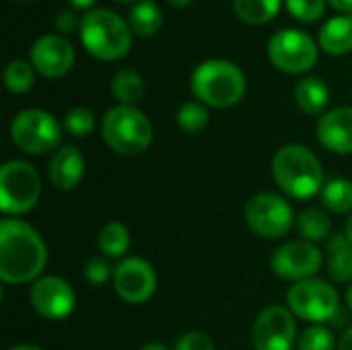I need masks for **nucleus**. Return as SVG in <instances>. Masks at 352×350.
Segmentation results:
<instances>
[{
  "mask_svg": "<svg viewBox=\"0 0 352 350\" xmlns=\"http://www.w3.org/2000/svg\"><path fill=\"white\" fill-rule=\"evenodd\" d=\"M45 262V243L31 225L19 219L0 223V278L6 285H23L37 278Z\"/></svg>",
  "mask_w": 352,
  "mask_h": 350,
  "instance_id": "obj_1",
  "label": "nucleus"
},
{
  "mask_svg": "<svg viewBox=\"0 0 352 350\" xmlns=\"http://www.w3.org/2000/svg\"><path fill=\"white\" fill-rule=\"evenodd\" d=\"M272 173L280 190L291 198H311L324 188L320 159L303 144H287L272 159Z\"/></svg>",
  "mask_w": 352,
  "mask_h": 350,
  "instance_id": "obj_2",
  "label": "nucleus"
},
{
  "mask_svg": "<svg viewBox=\"0 0 352 350\" xmlns=\"http://www.w3.org/2000/svg\"><path fill=\"white\" fill-rule=\"evenodd\" d=\"M80 41L93 58L113 62L130 52L132 29L113 10L93 8L80 21Z\"/></svg>",
  "mask_w": 352,
  "mask_h": 350,
  "instance_id": "obj_3",
  "label": "nucleus"
},
{
  "mask_svg": "<svg viewBox=\"0 0 352 350\" xmlns=\"http://www.w3.org/2000/svg\"><path fill=\"white\" fill-rule=\"evenodd\" d=\"M190 87L200 103L225 109L239 103L245 95V76L233 62L212 58L196 66Z\"/></svg>",
  "mask_w": 352,
  "mask_h": 350,
  "instance_id": "obj_4",
  "label": "nucleus"
},
{
  "mask_svg": "<svg viewBox=\"0 0 352 350\" xmlns=\"http://www.w3.org/2000/svg\"><path fill=\"white\" fill-rule=\"evenodd\" d=\"M101 134L111 151L120 155H140L153 140V126L134 105H116L103 116Z\"/></svg>",
  "mask_w": 352,
  "mask_h": 350,
  "instance_id": "obj_5",
  "label": "nucleus"
},
{
  "mask_svg": "<svg viewBox=\"0 0 352 350\" xmlns=\"http://www.w3.org/2000/svg\"><path fill=\"white\" fill-rule=\"evenodd\" d=\"M10 138L27 155H45L62 140L58 120L43 109H25L10 122Z\"/></svg>",
  "mask_w": 352,
  "mask_h": 350,
  "instance_id": "obj_6",
  "label": "nucleus"
},
{
  "mask_svg": "<svg viewBox=\"0 0 352 350\" xmlns=\"http://www.w3.org/2000/svg\"><path fill=\"white\" fill-rule=\"evenodd\" d=\"M41 194L37 171L25 161H8L0 169V208L4 215L29 212Z\"/></svg>",
  "mask_w": 352,
  "mask_h": 350,
  "instance_id": "obj_7",
  "label": "nucleus"
},
{
  "mask_svg": "<svg viewBox=\"0 0 352 350\" xmlns=\"http://www.w3.org/2000/svg\"><path fill=\"white\" fill-rule=\"evenodd\" d=\"M248 227L264 239H280L295 225L293 206L278 194L262 192L248 200L243 208Z\"/></svg>",
  "mask_w": 352,
  "mask_h": 350,
  "instance_id": "obj_8",
  "label": "nucleus"
},
{
  "mask_svg": "<svg viewBox=\"0 0 352 350\" xmlns=\"http://www.w3.org/2000/svg\"><path fill=\"white\" fill-rule=\"evenodd\" d=\"M287 301L293 316L314 324L330 322L340 314V299L336 289L316 278L295 283L287 295Z\"/></svg>",
  "mask_w": 352,
  "mask_h": 350,
  "instance_id": "obj_9",
  "label": "nucleus"
},
{
  "mask_svg": "<svg viewBox=\"0 0 352 350\" xmlns=\"http://www.w3.org/2000/svg\"><path fill=\"white\" fill-rule=\"evenodd\" d=\"M270 62L287 74L309 72L318 62V43L299 29H283L268 41Z\"/></svg>",
  "mask_w": 352,
  "mask_h": 350,
  "instance_id": "obj_10",
  "label": "nucleus"
},
{
  "mask_svg": "<svg viewBox=\"0 0 352 350\" xmlns=\"http://www.w3.org/2000/svg\"><path fill=\"white\" fill-rule=\"evenodd\" d=\"M297 340L295 320L291 309H285L280 305H270L260 311L252 342L256 350H293Z\"/></svg>",
  "mask_w": 352,
  "mask_h": 350,
  "instance_id": "obj_11",
  "label": "nucleus"
},
{
  "mask_svg": "<svg viewBox=\"0 0 352 350\" xmlns=\"http://www.w3.org/2000/svg\"><path fill=\"white\" fill-rule=\"evenodd\" d=\"M272 270L287 281H309L322 266L320 250L309 241H291L278 248L272 256Z\"/></svg>",
  "mask_w": 352,
  "mask_h": 350,
  "instance_id": "obj_12",
  "label": "nucleus"
},
{
  "mask_svg": "<svg viewBox=\"0 0 352 350\" xmlns=\"http://www.w3.org/2000/svg\"><path fill=\"white\" fill-rule=\"evenodd\" d=\"M113 289L126 303H144L157 289V274L142 258H126L113 272Z\"/></svg>",
  "mask_w": 352,
  "mask_h": 350,
  "instance_id": "obj_13",
  "label": "nucleus"
},
{
  "mask_svg": "<svg viewBox=\"0 0 352 350\" xmlns=\"http://www.w3.org/2000/svg\"><path fill=\"white\" fill-rule=\"evenodd\" d=\"M31 305L45 320H64L72 314L76 297L72 287L60 276H41L31 287Z\"/></svg>",
  "mask_w": 352,
  "mask_h": 350,
  "instance_id": "obj_14",
  "label": "nucleus"
},
{
  "mask_svg": "<svg viewBox=\"0 0 352 350\" xmlns=\"http://www.w3.org/2000/svg\"><path fill=\"white\" fill-rule=\"evenodd\" d=\"M29 60L45 78H62L74 64V47L62 35H41L29 50Z\"/></svg>",
  "mask_w": 352,
  "mask_h": 350,
  "instance_id": "obj_15",
  "label": "nucleus"
},
{
  "mask_svg": "<svg viewBox=\"0 0 352 350\" xmlns=\"http://www.w3.org/2000/svg\"><path fill=\"white\" fill-rule=\"evenodd\" d=\"M318 140L336 155L352 153V107H334L318 122Z\"/></svg>",
  "mask_w": 352,
  "mask_h": 350,
  "instance_id": "obj_16",
  "label": "nucleus"
},
{
  "mask_svg": "<svg viewBox=\"0 0 352 350\" xmlns=\"http://www.w3.org/2000/svg\"><path fill=\"white\" fill-rule=\"evenodd\" d=\"M85 175V159L76 146H62L54 153L50 167H47V177L58 190H72L80 184Z\"/></svg>",
  "mask_w": 352,
  "mask_h": 350,
  "instance_id": "obj_17",
  "label": "nucleus"
},
{
  "mask_svg": "<svg viewBox=\"0 0 352 350\" xmlns=\"http://www.w3.org/2000/svg\"><path fill=\"white\" fill-rule=\"evenodd\" d=\"M320 47L330 56L352 52V14H338L324 23L318 35Z\"/></svg>",
  "mask_w": 352,
  "mask_h": 350,
  "instance_id": "obj_18",
  "label": "nucleus"
},
{
  "mask_svg": "<svg viewBox=\"0 0 352 350\" xmlns=\"http://www.w3.org/2000/svg\"><path fill=\"white\" fill-rule=\"evenodd\" d=\"M330 101V89L320 76H305L295 87V103L307 116H324Z\"/></svg>",
  "mask_w": 352,
  "mask_h": 350,
  "instance_id": "obj_19",
  "label": "nucleus"
},
{
  "mask_svg": "<svg viewBox=\"0 0 352 350\" xmlns=\"http://www.w3.org/2000/svg\"><path fill=\"white\" fill-rule=\"evenodd\" d=\"M326 264L336 283H352V243L344 233L330 237Z\"/></svg>",
  "mask_w": 352,
  "mask_h": 350,
  "instance_id": "obj_20",
  "label": "nucleus"
},
{
  "mask_svg": "<svg viewBox=\"0 0 352 350\" xmlns=\"http://www.w3.org/2000/svg\"><path fill=\"white\" fill-rule=\"evenodd\" d=\"M128 25H130L132 33H136L140 37H151L161 29L163 12L153 0H140L138 4L132 6V10L128 14Z\"/></svg>",
  "mask_w": 352,
  "mask_h": 350,
  "instance_id": "obj_21",
  "label": "nucleus"
},
{
  "mask_svg": "<svg viewBox=\"0 0 352 350\" xmlns=\"http://www.w3.org/2000/svg\"><path fill=\"white\" fill-rule=\"evenodd\" d=\"M322 204L334 215L352 212V179L336 177L326 182L322 188Z\"/></svg>",
  "mask_w": 352,
  "mask_h": 350,
  "instance_id": "obj_22",
  "label": "nucleus"
},
{
  "mask_svg": "<svg viewBox=\"0 0 352 350\" xmlns=\"http://www.w3.org/2000/svg\"><path fill=\"white\" fill-rule=\"evenodd\" d=\"M111 95L120 101V105H134L144 95L142 76L132 68L116 72V76L111 78Z\"/></svg>",
  "mask_w": 352,
  "mask_h": 350,
  "instance_id": "obj_23",
  "label": "nucleus"
},
{
  "mask_svg": "<svg viewBox=\"0 0 352 350\" xmlns=\"http://www.w3.org/2000/svg\"><path fill=\"white\" fill-rule=\"evenodd\" d=\"M283 0H233L235 14L248 25H264L280 10Z\"/></svg>",
  "mask_w": 352,
  "mask_h": 350,
  "instance_id": "obj_24",
  "label": "nucleus"
},
{
  "mask_svg": "<svg viewBox=\"0 0 352 350\" xmlns=\"http://www.w3.org/2000/svg\"><path fill=\"white\" fill-rule=\"evenodd\" d=\"M297 229L301 233V237L309 243L314 241H322L330 235L332 229V221L328 217L326 210L320 208H307L297 217Z\"/></svg>",
  "mask_w": 352,
  "mask_h": 350,
  "instance_id": "obj_25",
  "label": "nucleus"
},
{
  "mask_svg": "<svg viewBox=\"0 0 352 350\" xmlns=\"http://www.w3.org/2000/svg\"><path fill=\"white\" fill-rule=\"evenodd\" d=\"M97 245L109 258L124 256L126 250H128V245H130V231H128V227L122 225V223H107L99 231Z\"/></svg>",
  "mask_w": 352,
  "mask_h": 350,
  "instance_id": "obj_26",
  "label": "nucleus"
},
{
  "mask_svg": "<svg viewBox=\"0 0 352 350\" xmlns=\"http://www.w3.org/2000/svg\"><path fill=\"white\" fill-rule=\"evenodd\" d=\"M35 83V68L31 62L25 60H12L4 70V85L10 93L23 95L27 93Z\"/></svg>",
  "mask_w": 352,
  "mask_h": 350,
  "instance_id": "obj_27",
  "label": "nucleus"
},
{
  "mask_svg": "<svg viewBox=\"0 0 352 350\" xmlns=\"http://www.w3.org/2000/svg\"><path fill=\"white\" fill-rule=\"evenodd\" d=\"M208 109L200 101H188L177 109V126L188 134H198L208 126Z\"/></svg>",
  "mask_w": 352,
  "mask_h": 350,
  "instance_id": "obj_28",
  "label": "nucleus"
},
{
  "mask_svg": "<svg viewBox=\"0 0 352 350\" xmlns=\"http://www.w3.org/2000/svg\"><path fill=\"white\" fill-rule=\"evenodd\" d=\"M328 0H285L289 14L301 23H314L324 17Z\"/></svg>",
  "mask_w": 352,
  "mask_h": 350,
  "instance_id": "obj_29",
  "label": "nucleus"
},
{
  "mask_svg": "<svg viewBox=\"0 0 352 350\" xmlns=\"http://www.w3.org/2000/svg\"><path fill=\"white\" fill-rule=\"evenodd\" d=\"M64 128L72 136H89L95 130V113L87 107H72L64 116Z\"/></svg>",
  "mask_w": 352,
  "mask_h": 350,
  "instance_id": "obj_30",
  "label": "nucleus"
},
{
  "mask_svg": "<svg viewBox=\"0 0 352 350\" xmlns=\"http://www.w3.org/2000/svg\"><path fill=\"white\" fill-rule=\"evenodd\" d=\"M297 350H334V336L324 326H311L297 338Z\"/></svg>",
  "mask_w": 352,
  "mask_h": 350,
  "instance_id": "obj_31",
  "label": "nucleus"
},
{
  "mask_svg": "<svg viewBox=\"0 0 352 350\" xmlns=\"http://www.w3.org/2000/svg\"><path fill=\"white\" fill-rule=\"evenodd\" d=\"M85 276H87V281H89L93 287H101V285H105V283L109 281L111 268H109V264H107L105 260L93 258V260H89V264H87V268H85Z\"/></svg>",
  "mask_w": 352,
  "mask_h": 350,
  "instance_id": "obj_32",
  "label": "nucleus"
},
{
  "mask_svg": "<svg viewBox=\"0 0 352 350\" xmlns=\"http://www.w3.org/2000/svg\"><path fill=\"white\" fill-rule=\"evenodd\" d=\"M175 350H214V342L204 332H188L177 340Z\"/></svg>",
  "mask_w": 352,
  "mask_h": 350,
  "instance_id": "obj_33",
  "label": "nucleus"
},
{
  "mask_svg": "<svg viewBox=\"0 0 352 350\" xmlns=\"http://www.w3.org/2000/svg\"><path fill=\"white\" fill-rule=\"evenodd\" d=\"M76 27H80V21L76 19V14H74V10H60L58 14H56V29L60 31V33H72Z\"/></svg>",
  "mask_w": 352,
  "mask_h": 350,
  "instance_id": "obj_34",
  "label": "nucleus"
},
{
  "mask_svg": "<svg viewBox=\"0 0 352 350\" xmlns=\"http://www.w3.org/2000/svg\"><path fill=\"white\" fill-rule=\"evenodd\" d=\"M332 8L340 10L342 14H352V0H328Z\"/></svg>",
  "mask_w": 352,
  "mask_h": 350,
  "instance_id": "obj_35",
  "label": "nucleus"
},
{
  "mask_svg": "<svg viewBox=\"0 0 352 350\" xmlns=\"http://www.w3.org/2000/svg\"><path fill=\"white\" fill-rule=\"evenodd\" d=\"M338 350H352V326L342 334V338L338 342Z\"/></svg>",
  "mask_w": 352,
  "mask_h": 350,
  "instance_id": "obj_36",
  "label": "nucleus"
},
{
  "mask_svg": "<svg viewBox=\"0 0 352 350\" xmlns=\"http://www.w3.org/2000/svg\"><path fill=\"white\" fill-rule=\"evenodd\" d=\"M72 8H91L95 4V0H68Z\"/></svg>",
  "mask_w": 352,
  "mask_h": 350,
  "instance_id": "obj_37",
  "label": "nucleus"
},
{
  "mask_svg": "<svg viewBox=\"0 0 352 350\" xmlns=\"http://www.w3.org/2000/svg\"><path fill=\"white\" fill-rule=\"evenodd\" d=\"M167 2H169L171 6H175V8H184V6H188L192 0H167Z\"/></svg>",
  "mask_w": 352,
  "mask_h": 350,
  "instance_id": "obj_38",
  "label": "nucleus"
},
{
  "mask_svg": "<svg viewBox=\"0 0 352 350\" xmlns=\"http://www.w3.org/2000/svg\"><path fill=\"white\" fill-rule=\"evenodd\" d=\"M140 350H167L163 344H159V342H148V344H144Z\"/></svg>",
  "mask_w": 352,
  "mask_h": 350,
  "instance_id": "obj_39",
  "label": "nucleus"
},
{
  "mask_svg": "<svg viewBox=\"0 0 352 350\" xmlns=\"http://www.w3.org/2000/svg\"><path fill=\"white\" fill-rule=\"evenodd\" d=\"M8 350H43L39 349V347H31V344H19V347H12V349Z\"/></svg>",
  "mask_w": 352,
  "mask_h": 350,
  "instance_id": "obj_40",
  "label": "nucleus"
},
{
  "mask_svg": "<svg viewBox=\"0 0 352 350\" xmlns=\"http://www.w3.org/2000/svg\"><path fill=\"white\" fill-rule=\"evenodd\" d=\"M344 235L349 237V241L352 243V217L349 219V223H346V231H344Z\"/></svg>",
  "mask_w": 352,
  "mask_h": 350,
  "instance_id": "obj_41",
  "label": "nucleus"
},
{
  "mask_svg": "<svg viewBox=\"0 0 352 350\" xmlns=\"http://www.w3.org/2000/svg\"><path fill=\"white\" fill-rule=\"evenodd\" d=\"M346 303H349V307H351L352 311V283L351 287H349V291H346Z\"/></svg>",
  "mask_w": 352,
  "mask_h": 350,
  "instance_id": "obj_42",
  "label": "nucleus"
},
{
  "mask_svg": "<svg viewBox=\"0 0 352 350\" xmlns=\"http://www.w3.org/2000/svg\"><path fill=\"white\" fill-rule=\"evenodd\" d=\"M116 2H132V0H116Z\"/></svg>",
  "mask_w": 352,
  "mask_h": 350,
  "instance_id": "obj_43",
  "label": "nucleus"
},
{
  "mask_svg": "<svg viewBox=\"0 0 352 350\" xmlns=\"http://www.w3.org/2000/svg\"><path fill=\"white\" fill-rule=\"evenodd\" d=\"M21 2H23V0H21Z\"/></svg>",
  "mask_w": 352,
  "mask_h": 350,
  "instance_id": "obj_44",
  "label": "nucleus"
}]
</instances>
